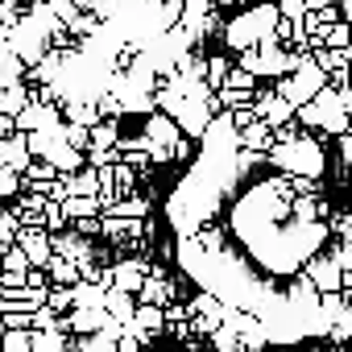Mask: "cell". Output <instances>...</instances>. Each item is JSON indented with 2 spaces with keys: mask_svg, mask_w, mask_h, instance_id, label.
I'll return each instance as SVG.
<instances>
[{
  "mask_svg": "<svg viewBox=\"0 0 352 352\" xmlns=\"http://www.w3.org/2000/svg\"><path fill=\"white\" fill-rule=\"evenodd\" d=\"M108 323H112V311H108V307H75V311H67V327H71L75 336L104 331Z\"/></svg>",
  "mask_w": 352,
  "mask_h": 352,
  "instance_id": "obj_1",
  "label": "cell"
},
{
  "mask_svg": "<svg viewBox=\"0 0 352 352\" xmlns=\"http://www.w3.org/2000/svg\"><path fill=\"white\" fill-rule=\"evenodd\" d=\"M25 187H30V179H25L21 170H13V166H0V199H17Z\"/></svg>",
  "mask_w": 352,
  "mask_h": 352,
  "instance_id": "obj_9",
  "label": "cell"
},
{
  "mask_svg": "<svg viewBox=\"0 0 352 352\" xmlns=\"http://www.w3.org/2000/svg\"><path fill=\"white\" fill-rule=\"evenodd\" d=\"M67 183H71V195H100V166H79L67 174Z\"/></svg>",
  "mask_w": 352,
  "mask_h": 352,
  "instance_id": "obj_2",
  "label": "cell"
},
{
  "mask_svg": "<svg viewBox=\"0 0 352 352\" xmlns=\"http://www.w3.org/2000/svg\"><path fill=\"white\" fill-rule=\"evenodd\" d=\"M54 311H75V286H50V298H46Z\"/></svg>",
  "mask_w": 352,
  "mask_h": 352,
  "instance_id": "obj_12",
  "label": "cell"
},
{
  "mask_svg": "<svg viewBox=\"0 0 352 352\" xmlns=\"http://www.w3.org/2000/svg\"><path fill=\"white\" fill-rule=\"evenodd\" d=\"M104 307L116 315V319H133V311H137V294L133 290H124V286H108V294H104Z\"/></svg>",
  "mask_w": 352,
  "mask_h": 352,
  "instance_id": "obj_4",
  "label": "cell"
},
{
  "mask_svg": "<svg viewBox=\"0 0 352 352\" xmlns=\"http://www.w3.org/2000/svg\"><path fill=\"white\" fill-rule=\"evenodd\" d=\"M17 228H21L17 212L13 208H0V245H13L17 241Z\"/></svg>",
  "mask_w": 352,
  "mask_h": 352,
  "instance_id": "obj_11",
  "label": "cell"
},
{
  "mask_svg": "<svg viewBox=\"0 0 352 352\" xmlns=\"http://www.w3.org/2000/svg\"><path fill=\"white\" fill-rule=\"evenodd\" d=\"M104 294H108L104 282H91V278L75 282V307H104Z\"/></svg>",
  "mask_w": 352,
  "mask_h": 352,
  "instance_id": "obj_6",
  "label": "cell"
},
{
  "mask_svg": "<svg viewBox=\"0 0 352 352\" xmlns=\"http://www.w3.org/2000/svg\"><path fill=\"white\" fill-rule=\"evenodd\" d=\"M30 100H34V96H30V83H25V79H21V83H0V112L17 116Z\"/></svg>",
  "mask_w": 352,
  "mask_h": 352,
  "instance_id": "obj_3",
  "label": "cell"
},
{
  "mask_svg": "<svg viewBox=\"0 0 352 352\" xmlns=\"http://www.w3.org/2000/svg\"><path fill=\"white\" fill-rule=\"evenodd\" d=\"M30 75V63L17 54V50H9V54H0V83H21Z\"/></svg>",
  "mask_w": 352,
  "mask_h": 352,
  "instance_id": "obj_7",
  "label": "cell"
},
{
  "mask_svg": "<svg viewBox=\"0 0 352 352\" xmlns=\"http://www.w3.org/2000/svg\"><path fill=\"white\" fill-rule=\"evenodd\" d=\"M228 71H232V58H228V54H208V75H204V83H208V87H224Z\"/></svg>",
  "mask_w": 352,
  "mask_h": 352,
  "instance_id": "obj_10",
  "label": "cell"
},
{
  "mask_svg": "<svg viewBox=\"0 0 352 352\" xmlns=\"http://www.w3.org/2000/svg\"><path fill=\"white\" fill-rule=\"evenodd\" d=\"M46 199H50L46 191H34V187H25V191L13 199V212H17V216H42V212H46Z\"/></svg>",
  "mask_w": 352,
  "mask_h": 352,
  "instance_id": "obj_8",
  "label": "cell"
},
{
  "mask_svg": "<svg viewBox=\"0 0 352 352\" xmlns=\"http://www.w3.org/2000/svg\"><path fill=\"white\" fill-rule=\"evenodd\" d=\"M46 274H50V286H75V282H79V261L54 253L50 265H46Z\"/></svg>",
  "mask_w": 352,
  "mask_h": 352,
  "instance_id": "obj_5",
  "label": "cell"
}]
</instances>
